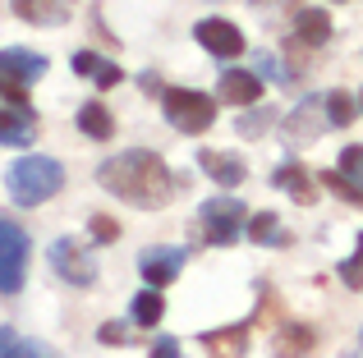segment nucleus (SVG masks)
Here are the masks:
<instances>
[{"label": "nucleus", "instance_id": "obj_1", "mask_svg": "<svg viewBox=\"0 0 363 358\" xmlns=\"http://www.w3.org/2000/svg\"><path fill=\"white\" fill-rule=\"evenodd\" d=\"M97 179H101L106 193H116L120 202H133V207H161V202H170V193H175L170 166L161 161L157 152H143V147L101 161Z\"/></svg>", "mask_w": 363, "mask_h": 358}, {"label": "nucleus", "instance_id": "obj_2", "mask_svg": "<svg viewBox=\"0 0 363 358\" xmlns=\"http://www.w3.org/2000/svg\"><path fill=\"white\" fill-rule=\"evenodd\" d=\"M5 188L18 207H37L65 188V166L51 161V156H18L5 171Z\"/></svg>", "mask_w": 363, "mask_h": 358}, {"label": "nucleus", "instance_id": "obj_3", "mask_svg": "<svg viewBox=\"0 0 363 358\" xmlns=\"http://www.w3.org/2000/svg\"><path fill=\"white\" fill-rule=\"evenodd\" d=\"M28 276V230L0 216V294H18Z\"/></svg>", "mask_w": 363, "mask_h": 358}, {"label": "nucleus", "instance_id": "obj_4", "mask_svg": "<svg viewBox=\"0 0 363 358\" xmlns=\"http://www.w3.org/2000/svg\"><path fill=\"white\" fill-rule=\"evenodd\" d=\"M166 120L175 129H184V134H203V129H212L216 120V106L207 92H194V88H170L166 92Z\"/></svg>", "mask_w": 363, "mask_h": 358}, {"label": "nucleus", "instance_id": "obj_5", "mask_svg": "<svg viewBox=\"0 0 363 358\" xmlns=\"http://www.w3.org/2000/svg\"><path fill=\"white\" fill-rule=\"evenodd\" d=\"M203 234L212 243H235L244 234V225H248V212H244V202H235V197H212V202H203Z\"/></svg>", "mask_w": 363, "mask_h": 358}, {"label": "nucleus", "instance_id": "obj_6", "mask_svg": "<svg viewBox=\"0 0 363 358\" xmlns=\"http://www.w3.org/2000/svg\"><path fill=\"white\" fill-rule=\"evenodd\" d=\"M51 271L65 276L69 285H79V289H88L92 280H97V262H92V253H83L74 239H55L51 243Z\"/></svg>", "mask_w": 363, "mask_h": 358}, {"label": "nucleus", "instance_id": "obj_7", "mask_svg": "<svg viewBox=\"0 0 363 358\" xmlns=\"http://www.w3.org/2000/svg\"><path fill=\"white\" fill-rule=\"evenodd\" d=\"M198 46L212 55H221V60H235V55H244V33L230 23V18H203V23L194 28Z\"/></svg>", "mask_w": 363, "mask_h": 358}, {"label": "nucleus", "instance_id": "obj_8", "mask_svg": "<svg viewBox=\"0 0 363 358\" xmlns=\"http://www.w3.org/2000/svg\"><path fill=\"white\" fill-rule=\"evenodd\" d=\"M0 74L9 83H18V88H33L46 74V55L28 51V46H9V51H0Z\"/></svg>", "mask_w": 363, "mask_h": 358}, {"label": "nucleus", "instance_id": "obj_9", "mask_svg": "<svg viewBox=\"0 0 363 358\" xmlns=\"http://www.w3.org/2000/svg\"><path fill=\"white\" fill-rule=\"evenodd\" d=\"M138 271H143V280H147L152 289L170 285V280L184 271V248H147L138 258Z\"/></svg>", "mask_w": 363, "mask_h": 358}, {"label": "nucleus", "instance_id": "obj_10", "mask_svg": "<svg viewBox=\"0 0 363 358\" xmlns=\"http://www.w3.org/2000/svg\"><path fill=\"white\" fill-rule=\"evenodd\" d=\"M257 97H262V79L253 69H225L221 74V101H230V106H257Z\"/></svg>", "mask_w": 363, "mask_h": 358}, {"label": "nucleus", "instance_id": "obj_11", "mask_svg": "<svg viewBox=\"0 0 363 358\" xmlns=\"http://www.w3.org/2000/svg\"><path fill=\"white\" fill-rule=\"evenodd\" d=\"M203 350L212 354V358H244L248 354V322L221 326V331H207L203 335Z\"/></svg>", "mask_w": 363, "mask_h": 358}, {"label": "nucleus", "instance_id": "obj_12", "mask_svg": "<svg viewBox=\"0 0 363 358\" xmlns=\"http://www.w3.org/2000/svg\"><path fill=\"white\" fill-rule=\"evenodd\" d=\"M14 14L42 28H60L69 18V0H14Z\"/></svg>", "mask_w": 363, "mask_h": 358}, {"label": "nucleus", "instance_id": "obj_13", "mask_svg": "<svg viewBox=\"0 0 363 358\" xmlns=\"http://www.w3.org/2000/svg\"><path fill=\"white\" fill-rule=\"evenodd\" d=\"M33 134H37V115H33V106H23V110H0V143H9V147H28V143H33Z\"/></svg>", "mask_w": 363, "mask_h": 358}, {"label": "nucleus", "instance_id": "obj_14", "mask_svg": "<svg viewBox=\"0 0 363 358\" xmlns=\"http://www.w3.org/2000/svg\"><path fill=\"white\" fill-rule=\"evenodd\" d=\"M198 166H203V171L212 175L216 184H225V188L244 184V161H240V156H225V152H212V147H203V152H198Z\"/></svg>", "mask_w": 363, "mask_h": 358}, {"label": "nucleus", "instance_id": "obj_15", "mask_svg": "<svg viewBox=\"0 0 363 358\" xmlns=\"http://www.w3.org/2000/svg\"><path fill=\"white\" fill-rule=\"evenodd\" d=\"M272 184H276V188H285V193H290L294 202H313V197H318V184H313V175L303 171L299 161H285L281 171H276Z\"/></svg>", "mask_w": 363, "mask_h": 358}, {"label": "nucleus", "instance_id": "obj_16", "mask_svg": "<svg viewBox=\"0 0 363 358\" xmlns=\"http://www.w3.org/2000/svg\"><path fill=\"white\" fill-rule=\"evenodd\" d=\"M294 37H299L303 46H322L331 37V14L327 9H299V14H294Z\"/></svg>", "mask_w": 363, "mask_h": 358}, {"label": "nucleus", "instance_id": "obj_17", "mask_svg": "<svg viewBox=\"0 0 363 358\" xmlns=\"http://www.w3.org/2000/svg\"><path fill=\"white\" fill-rule=\"evenodd\" d=\"M79 129H83L88 138H97V143H101V138L116 134V120H111V110L101 106V101H88V106L79 110Z\"/></svg>", "mask_w": 363, "mask_h": 358}, {"label": "nucleus", "instance_id": "obj_18", "mask_svg": "<svg viewBox=\"0 0 363 358\" xmlns=\"http://www.w3.org/2000/svg\"><path fill=\"white\" fill-rule=\"evenodd\" d=\"M129 313H133V326L143 331V326H157V322H161L166 304H161L157 289H143V294H133V308H129Z\"/></svg>", "mask_w": 363, "mask_h": 358}, {"label": "nucleus", "instance_id": "obj_19", "mask_svg": "<svg viewBox=\"0 0 363 358\" xmlns=\"http://www.w3.org/2000/svg\"><path fill=\"white\" fill-rule=\"evenodd\" d=\"M248 239H257V243H285V230L276 225L272 212H257V216H248Z\"/></svg>", "mask_w": 363, "mask_h": 358}, {"label": "nucleus", "instance_id": "obj_20", "mask_svg": "<svg viewBox=\"0 0 363 358\" xmlns=\"http://www.w3.org/2000/svg\"><path fill=\"white\" fill-rule=\"evenodd\" d=\"M354 97L350 92H327V125H336V129H345L350 120H354Z\"/></svg>", "mask_w": 363, "mask_h": 358}, {"label": "nucleus", "instance_id": "obj_21", "mask_svg": "<svg viewBox=\"0 0 363 358\" xmlns=\"http://www.w3.org/2000/svg\"><path fill=\"white\" fill-rule=\"evenodd\" d=\"M308 345H313V331H308V326H285V331L276 335V350H281L285 358H290V354H303Z\"/></svg>", "mask_w": 363, "mask_h": 358}, {"label": "nucleus", "instance_id": "obj_22", "mask_svg": "<svg viewBox=\"0 0 363 358\" xmlns=\"http://www.w3.org/2000/svg\"><path fill=\"white\" fill-rule=\"evenodd\" d=\"M340 175L354 184V193L363 197V147H345L340 152Z\"/></svg>", "mask_w": 363, "mask_h": 358}, {"label": "nucleus", "instance_id": "obj_23", "mask_svg": "<svg viewBox=\"0 0 363 358\" xmlns=\"http://www.w3.org/2000/svg\"><path fill=\"white\" fill-rule=\"evenodd\" d=\"M101 55H92V51H79L74 55V74H83V79H97V69H101Z\"/></svg>", "mask_w": 363, "mask_h": 358}, {"label": "nucleus", "instance_id": "obj_24", "mask_svg": "<svg viewBox=\"0 0 363 358\" xmlns=\"http://www.w3.org/2000/svg\"><path fill=\"white\" fill-rule=\"evenodd\" d=\"M272 125V110H253V115H240V134H262V129Z\"/></svg>", "mask_w": 363, "mask_h": 358}, {"label": "nucleus", "instance_id": "obj_25", "mask_svg": "<svg viewBox=\"0 0 363 358\" xmlns=\"http://www.w3.org/2000/svg\"><path fill=\"white\" fill-rule=\"evenodd\" d=\"M101 340H106V345H129L133 340V331H129V326H124V322H106V326H101Z\"/></svg>", "mask_w": 363, "mask_h": 358}, {"label": "nucleus", "instance_id": "obj_26", "mask_svg": "<svg viewBox=\"0 0 363 358\" xmlns=\"http://www.w3.org/2000/svg\"><path fill=\"white\" fill-rule=\"evenodd\" d=\"M0 358H23V340L9 326H0Z\"/></svg>", "mask_w": 363, "mask_h": 358}, {"label": "nucleus", "instance_id": "obj_27", "mask_svg": "<svg viewBox=\"0 0 363 358\" xmlns=\"http://www.w3.org/2000/svg\"><path fill=\"white\" fill-rule=\"evenodd\" d=\"M92 239H101V243L120 239V225H116V221H106V216H92Z\"/></svg>", "mask_w": 363, "mask_h": 358}, {"label": "nucleus", "instance_id": "obj_28", "mask_svg": "<svg viewBox=\"0 0 363 358\" xmlns=\"http://www.w3.org/2000/svg\"><path fill=\"white\" fill-rule=\"evenodd\" d=\"M340 280H345L350 289H363V262H345V267H340Z\"/></svg>", "mask_w": 363, "mask_h": 358}, {"label": "nucleus", "instance_id": "obj_29", "mask_svg": "<svg viewBox=\"0 0 363 358\" xmlns=\"http://www.w3.org/2000/svg\"><path fill=\"white\" fill-rule=\"evenodd\" d=\"M253 64H257V69H262V74H267V79H276V83H285V69H276V60H272V55H253Z\"/></svg>", "mask_w": 363, "mask_h": 358}, {"label": "nucleus", "instance_id": "obj_30", "mask_svg": "<svg viewBox=\"0 0 363 358\" xmlns=\"http://www.w3.org/2000/svg\"><path fill=\"white\" fill-rule=\"evenodd\" d=\"M152 358H179V345L170 340V335H161V340L152 345Z\"/></svg>", "mask_w": 363, "mask_h": 358}, {"label": "nucleus", "instance_id": "obj_31", "mask_svg": "<svg viewBox=\"0 0 363 358\" xmlns=\"http://www.w3.org/2000/svg\"><path fill=\"white\" fill-rule=\"evenodd\" d=\"M97 83H101V88H116V83H120V69H116V64H101V69H97Z\"/></svg>", "mask_w": 363, "mask_h": 358}, {"label": "nucleus", "instance_id": "obj_32", "mask_svg": "<svg viewBox=\"0 0 363 358\" xmlns=\"http://www.w3.org/2000/svg\"><path fill=\"white\" fill-rule=\"evenodd\" d=\"M23 358H60V354H51L46 345H37V340H23Z\"/></svg>", "mask_w": 363, "mask_h": 358}, {"label": "nucleus", "instance_id": "obj_33", "mask_svg": "<svg viewBox=\"0 0 363 358\" xmlns=\"http://www.w3.org/2000/svg\"><path fill=\"white\" fill-rule=\"evenodd\" d=\"M359 262H363V234H359Z\"/></svg>", "mask_w": 363, "mask_h": 358}, {"label": "nucleus", "instance_id": "obj_34", "mask_svg": "<svg viewBox=\"0 0 363 358\" xmlns=\"http://www.w3.org/2000/svg\"><path fill=\"white\" fill-rule=\"evenodd\" d=\"M253 5H276V0H253Z\"/></svg>", "mask_w": 363, "mask_h": 358}, {"label": "nucleus", "instance_id": "obj_35", "mask_svg": "<svg viewBox=\"0 0 363 358\" xmlns=\"http://www.w3.org/2000/svg\"><path fill=\"white\" fill-rule=\"evenodd\" d=\"M359 101H363V92H359Z\"/></svg>", "mask_w": 363, "mask_h": 358}]
</instances>
